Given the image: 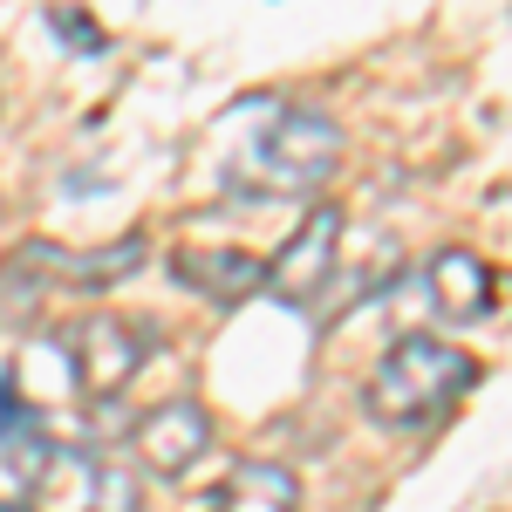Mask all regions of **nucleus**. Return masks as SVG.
I'll use <instances>...</instances> for the list:
<instances>
[{
    "label": "nucleus",
    "instance_id": "nucleus-2",
    "mask_svg": "<svg viewBox=\"0 0 512 512\" xmlns=\"http://www.w3.org/2000/svg\"><path fill=\"white\" fill-rule=\"evenodd\" d=\"M342 158V130L315 110H274V123L253 137V151L233 178L260 198H308L328 185V171Z\"/></svg>",
    "mask_w": 512,
    "mask_h": 512
},
{
    "label": "nucleus",
    "instance_id": "nucleus-4",
    "mask_svg": "<svg viewBox=\"0 0 512 512\" xmlns=\"http://www.w3.org/2000/svg\"><path fill=\"white\" fill-rule=\"evenodd\" d=\"M335 253H342V205H308V219L294 226V239L267 260V294L280 308H315L328 294Z\"/></svg>",
    "mask_w": 512,
    "mask_h": 512
},
{
    "label": "nucleus",
    "instance_id": "nucleus-10",
    "mask_svg": "<svg viewBox=\"0 0 512 512\" xmlns=\"http://www.w3.org/2000/svg\"><path fill=\"white\" fill-rule=\"evenodd\" d=\"M212 512H301V478L280 458H233L212 485Z\"/></svg>",
    "mask_w": 512,
    "mask_h": 512
},
{
    "label": "nucleus",
    "instance_id": "nucleus-13",
    "mask_svg": "<svg viewBox=\"0 0 512 512\" xmlns=\"http://www.w3.org/2000/svg\"><path fill=\"white\" fill-rule=\"evenodd\" d=\"M0 512H28V506H0Z\"/></svg>",
    "mask_w": 512,
    "mask_h": 512
},
{
    "label": "nucleus",
    "instance_id": "nucleus-8",
    "mask_svg": "<svg viewBox=\"0 0 512 512\" xmlns=\"http://www.w3.org/2000/svg\"><path fill=\"white\" fill-rule=\"evenodd\" d=\"M0 458L21 485H35L41 465L55 458V437H48V410L21 390V369L0 376Z\"/></svg>",
    "mask_w": 512,
    "mask_h": 512
},
{
    "label": "nucleus",
    "instance_id": "nucleus-5",
    "mask_svg": "<svg viewBox=\"0 0 512 512\" xmlns=\"http://www.w3.org/2000/svg\"><path fill=\"white\" fill-rule=\"evenodd\" d=\"M130 444H137V458H144L151 478H185L212 451V417H205V403H192V396H171V403L144 410L130 424Z\"/></svg>",
    "mask_w": 512,
    "mask_h": 512
},
{
    "label": "nucleus",
    "instance_id": "nucleus-11",
    "mask_svg": "<svg viewBox=\"0 0 512 512\" xmlns=\"http://www.w3.org/2000/svg\"><path fill=\"white\" fill-rule=\"evenodd\" d=\"M89 512H144V485H137V472L117 465V458H103V465H96V499H89Z\"/></svg>",
    "mask_w": 512,
    "mask_h": 512
},
{
    "label": "nucleus",
    "instance_id": "nucleus-7",
    "mask_svg": "<svg viewBox=\"0 0 512 512\" xmlns=\"http://www.w3.org/2000/svg\"><path fill=\"white\" fill-rule=\"evenodd\" d=\"M171 280L212 301V308H239L267 287V260L260 253H239V246H178L171 253Z\"/></svg>",
    "mask_w": 512,
    "mask_h": 512
},
{
    "label": "nucleus",
    "instance_id": "nucleus-3",
    "mask_svg": "<svg viewBox=\"0 0 512 512\" xmlns=\"http://www.w3.org/2000/svg\"><path fill=\"white\" fill-rule=\"evenodd\" d=\"M151 349H158V328L137 315H89L76 328V349H69V362H76V390L89 396V403H110V396H123V383L151 362Z\"/></svg>",
    "mask_w": 512,
    "mask_h": 512
},
{
    "label": "nucleus",
    "instance_id": "nucleus-6",
    "mask_svg": "<svg viewBox=\"0 0 512 512\" xmlns=\"http://www.w3.org/2000/svg\"><path fill=\"white\" fill-rule=\"evenodd\" d=\"M144 233L117 239V246H96V253H62V246H48V239H28L21 246V260H28V274L55 294V287H69V294H103V287H117L144 267Z\"/></svg>",
    "mask_w": 512,
    "mask_h": 512
},
{
    "label": "nucleus",
    "instance_id": "nucleus-12",
    "mask_svg": "<svg viewBox=\"0 0 512 512\" xmlns=\"http://www.w3.org/2000/svg\"><path fill=\"white\" fill-rule=\"evenodd\" d=\"M48 35H62L76 55H103V48H110V35H103V28H89V14H82V7H55V14H48Z\"/></svg>",
    "mask_w": 512,
    "mask_h": 512
},
{
    "label": "nucleus",
    "instance_id": "nucleus-9",
    "mask_svg": "<svg viewBox=\"0 0 512 512\" xmlns=\"http://www.w3.org/2000/svg\"><path fill=\"white\" fill-rule=\"evenodd\" d=\"M424 287H431V315L451 321V328H465V321H485L492 315V267L465 253V246H444L431 267H424Z\"/></svg>",
    "mask_w": 512,
    "mask_h": 512
},
{
    "label": "nucleus",
    "instance_id": "nucleus-1",
    "mask_svg": "<svg viewBox=\"0 0 512 512\" xmlns=\"http://www.w3.org/2000/svg\"><path fill=\"white\" fill-rule=\"evenodd\" d=\"M472 383H478V362L465 349H451V342H437V335H403V342L369 369L362 410H369L376 424H390V431H417V424L444 417Z\"/></svg>",
    "mask_w": 512,
    "mask_h": 512
}]
</instances>
